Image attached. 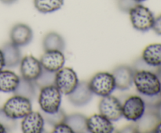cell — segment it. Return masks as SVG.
<instances>
[{
	"label": "cell",
	"mask_w": 161,
	"mask_h": 133,
	"mask_svg": "<svg viewBox=\"0 0 161 133\" xmlns=\"http://www.w3.org/2000/svg\"><path fill=\"white\" fill-rule=\"evenodd\" d=\"M133 84L142 95H155L160 93L161 81L157 74L150 70H135Z\"/></svg>",
	"instance_id": "6da1fadb"
},
{
	"label": "cell",
	"mask_w": 161,
	"mask_h": 133,
	"mask_svg": "<svg viewBox=\"0 0 161 133\" xmlns=\"http://www.w3.org/2000/svg\"><path fill=\"white\" fill-rule=\"evenodd\" d=\"M62 93L55 84L40 89L39 95V105L44 113H54L61 108Z\"/></svg>",
	"instance_id": "7a4b0ae2"
},
{
	"label": "cell",
	"mask_w": 161,
	"mask_h": 133,
	"mask_svg": "<svg viewBox=\"0 0 161 133\" xmlns=\"http://www.w3.org/2000/svg\"><path fill=\"white\" fill-rule=\"evenodd\" d=\"M128 13L132 26L137 31H147L152 29L155 17L149 8L138 3Z\"/></svg>",
	"instance_id": "3957f363"
},
{
	"label": "cell",
	"mask_w": 161,
	"mask_h": 133,
	"mask_svg": "<svg viewBox=\"0 0 161 133\" xmlns=\"http://www.w3.org/2000/svg\"><path fill=\"white\" fill-rule=\"evenodd\" d=\"M2 109L10 118L21 119L32 111L31 100L26 97L14 95L6 100Z\"/></svg>",
	"instance_id": "277c9868"
},
{
	"label": "cell",
	"mask_w": 161,
	"mask_h": 133,
	"mask_svg": "<svg viewBox=\"0 0 161 133\" xmlns=\"http://www.w3.org/2000/svg\"><path fill=\"white\" fill-rule=\"evenodd\" d=\"M93 94L104 97L111 95L116 89L113 74L109 72H97L88 82Z\"/></svg>",
	"instance_id": "5b68a950"
},
{
	"label": "cell",
	"mask_w": 161,
	"mask_h": 133,
	"mask_svg": "<svg viewBox=\"0 0 161 133\" xmlns=\"http://www.w3.org/2000/svg\"><path fill=\"white\" fill-rule=\"evenodd\" d=\"M79 78L75 70L71 67L60 69L55 74V85L64 95H69L79 83Z\"/></svg>",
	"instance_id": "8992f818"
},
{
	"label": "cell",
	"mask_w": 161,
	"mask_h": 133,
	"mask_svg": "<svg viewBox=\"0 0 161 133\" xmlns=\"http://www.w3.org/2000/svg\"><path fill=\"white\" fill-rule=\"evenodd\" d=\"M146 108V105L142 97L131 95L122 103L123 117L127 120L135 122L142 117Z\"/></svg>",
	"instance_id": "52a82bcc"
},
{
	"label": "cell",
	"mask_w": 161,
	"mask_h": 133,
	"mask_svg": "<svg viewBox=\"0 0 161 133\" xmlns=\"http://www.w3.org/2000/svg\"><path fill=\"white\" fill-rule=\"evenodd\" d=\"M98 110L99 114L113 122L117 121L123 117L122 103L114 95H108L102 97L99 102Z\"/></svg>",
	"instance_id": "ba28073f"
},
{
	"label": "cell",
	"mask_w": 161,
	"mask_h": 133,
	"mask_svg": "<svg viewBox=\"0 0 161 133\" xmlns=\"http://www.w3.org/2000/svg\"><path fill=\"white\" fill-rule=\"evenodd\" d=\"M20 70L22 78L35 81L42 72V67L39 59L31 55H28L20 60Z\"/></svg>",
	"instance_id": "9c48e42d"
},
{
	"label": "cell",
	"mask_w": 161,
	"mask_h": 133,
	"mask_svg": "<svg viewBox=\"0 0 161 133\" xmlns=\"http://www.w3.org/2000/svg\"><path fill=\"white\" fill-rule=\"evenodd\" d=\"M116 88L120 91H125L130 89L133 84L135 70L133 67L127 65H120L113 70Z\"/></svg>",
	"instance_id": "30bf717a"
},
{
	"label": "cell",
	"mask_w": 161,
	"mask_h": 133,
	"mask_svg": "<svg viewBox=\"0 0 161 133\" xmlns=\"http://www.w3.org/2000/svg\"><path fill=\"white\" fill-rule=\"evenodd\" d=\"M42 68L49 71L54 72L62 68L65 63V57L63 52L58 50L45 51L39 59Z\"/></svg>",
	"instance_id": "8fae6325"
},
{
	"label": "cell",
	"mask_w": 161,
	"mask_h": 133,
	"mask_svg": "<svg viewBox=\"0 0 161 133\" xmlns=\"http://www.w3.org/2000/svg\"><path fill=\"white\" fill-rule=\"evenodd\" d=\"M68 98L74 106H82L89 103L93 98V92L87 81H79L75 89L68 95Z\"/></svg>",
	"instance_id": "7c38bea8"
},
{
	"label": "cell",
	"mask_w": 161,
	"mask_h": 133,
	"mask_svg": "<svg viewBox=\"0 0 161 133\" xmlns=\"http://www.w3.org/2000/svg\"><path fill=\"white\" fill-rule=\"evenodd\" d=\"M87 131L91 133H112L114 131L113 121L101 114H95L86 119Z\"/></svg>",
	"instance_id": "4fadbf2b"
},
{
	"label": "cell",
	"mask_w": 161,
	"mask_h": 133,
	"mask_svg": "<svg viewBox=\"0 0 161 133\" xmlns=\"http://www.w3.org/2000/svg\"><path fill=\"white\" fill-rule=\"evenodd\" d=\"M12 43L19 47L25 46L31 42L33 33L31 28L25 23H17L12 28L9 34Z\"/></svg>",
	"instance_id": "5bb4252c"
},
{
	"label": "cell",
	"mask_w": 161,
	"mask_h": 133,
	"mask_svg": "<svg viewBox=\"0 0 161 133\" xmlns=\"http://www.w3.org/2000/svg\"><path fill=\"white\" fill-rule=\"evenodd\" d=\"M45 120L42 114L37 111H31L21 122V130L25 133H41L44 130Z\"/></svg>",
	"instance_id": "9a60e30c"
},
{
	"label": "cell",
	"mask_w": 161,
	"mask_h": 133,
	"mask_svg": "<svg viewBox=\"0 0 161 133\" xmlns=\"http://www.w3.org/2000/svg\"><path fill=\"white\" fill-rule=\"evenodd\" d=\"M159 121L160 119L156 113L155 107L146 106L142 117L135 122L138 125L139 132H153L154 128Z\"/></svg>",
	"instance_id": "2e32d148"
},
{
	"label": "cell",
	"mask_w": 161,
	"mask_h": 133,
	"mask_svg": "<svg viewBox=\"0 0 161 133\" xmlns=\"http://www.w3.org/2000/svg\"><path fill=\"white\" fill-rule=\"evenodd\" d=\"M6 67H15L20 64L21 60V53L19 46L12 42H6L2 47Z\"/></svg>",
	"instance_id": "e0dca14e"
},
{
	"label": "cell",
	"mask_w": 161,
	"mask_h": 133,
	"mask_svg": "<svg viewBox=\"0 0 161 133\" xmlns=\"http://www.w3.org/2000/svg\"><path fill=\"white\" fill-rule=\"evenodd\" d=\"M20 77L14 71L2 70L0 71V92L14 93L20 81Z\"/></svg>",
	"instance_id": "ac0fdd59"
},
{
	"label": "cell",
	"mask_w": 161,
	"mask_h": 133,
	"mask_svg": "<svg viewBox=\"0 0 161 133\" xmlns=\"http://www.w3.org/2000/svg\"><path fill=\"white\" fill-rule=\"evenodd\" d=\"M141 58L152 67H160L161 43H153L147 45L143 50Z\"/></svg>",
	"instance_id": "d6986e66"
},
{
	"label": "cell",
	"mask_w": 161,
	"mask_h": 133,
	"mask_svg": "<svg viewBox=\"0 0 161 133\" xmlns=\"http://www.w3.org/2000/svg\"><path fill=\"white\" fill-rule=\"evenodd\" d=\"M42 45L45 51L58 50L63 52L65 48V42L61 34L52 31L46 34L45 37L43 38Z\"/></svg>",
	"instance_id": "ffe728a7"
},
{
	"label": "cell",
	"mask_w": 161,
	"mask_h": 133,
	"mask_svg": "<svg viewBox=\"0 0 161 133\" xmlns=\"http://www.w3.org/2000/svg\"><path fill=\"white\" fill-rule=\"evenodd\" d=\"M36 85L34 81H29L24 78H20V81L17 89L14 91V95L26 97L29 100H33L36 95Z\"/></svg>",
	"instance_id": "44dd1931"
},
{
	"label": "cell",
	"mask_w": 161,
	"mask_h": 133,
	"mask_svg": "<svg viewBox=\"0 0 161 133\" xmlns=\"http://www.w3.org/2000/svg\"><path fill=\"white\" fill-rule=\"evenodd\" d=\"M86 117L81 114H72L67 115L65 119V123H67L73 132H87L86 128Z\"/></svg>",
	"instance_id": "7402d4cb"
},
{
	"label": "cell",
	"mask_w": 161,
	"mask_h": 133,
	"mask_svg": "<svg viewBox=\"0 0 161 133\" xmlns=\"http://www.w3.org/2000/svg\"><path fill=\"white\" fill-rule=\"evenodd\" d=\"M64 5V0H34V6L42 13H53L61 9Z\"/></svg>",
	"instance_id": "603a6c76"
},
{
	"label": "cell",
	"mask_w": 161,
	"mask_h": 133,
	"mask_svg": "<svg viewBox=\"0 0 161 133\" xmlns=\"http://www.w3.org/2000/svg\"><path fill=\"white\" fill-rule=\"evenodd\" d=\"M55 74L54 72L49 71L42 68V72L38 77L37 79L34 81L36 87L39 89L46 87V86L52 85L55 84Z\"/></svg>",
	"instance_id": "cb8c5ba5"
},
{
	"label": "cell",
	"mask_w": 161,
	"mask_h": 133,
	"mask_svg": "<svg viewBox=\"0 0 161 133\" xmlns=\"http://www.w3.org/2000/svg\"><path fill=\"white\" fill-rule=\"evenodd\" d=\"M42 115L45 121L47 122L49 125H53V126L58 125L60 123H62V122H64L65 121L66 117H67L65 112L61 108H60L56 112L50 113V114L42 112Z\"/></svg>",
	"instance_id": "d4e9b609"
},
{
	"label": "cell",
	"mask_w": 161,
	"mask_h": 133,
	"mask_svg": "<svg viewBox=\"0 0 161 133\" xmlns=\"http://www.w3.org/2000/svg\"><path fill=\"white\" fill-rule=\"evenodd\" d=\"M0 124L3 125L6 128V131H11L16 128L17 124H16V120L10 118L8 117L4 113L3 109H0Z\"/></svg>",
	"instance_id": "484cf974"
},
{
	"label": "cell",
	"mask_w": 161,
	"mask_h": 133,
	"mask_svg": "<svg viewBox=\"0 0 161 133\" xmlns=\"http://www.w3.org/2000/svg\"><path fill=\"white\" fill-rule=\"evenodd\" d=\"M159 67H156L149 65V64H146L142 58H139V59H138L137 60H135L133 66V69L135 70H150V71L155 72L156 74H157V72H158Z\"/></svg>",
	"instance_id": "4316f807"
},
{
	"label": "cell",
	"mask_w": 161,
	"mask_h": 133,
	"mask_svg": "<svg viewBox=\"0 0 161 133\" xmlns=\"http://www.w3.org/2000/svg\"><path fill=\"white\" fill-rule=\"evenodd\" d=\"M142 99L146 103V106H151V107H156L157 105L161 102V94L159 93L155 95H142Z\"/></svg>",
	"instance_id": "83f0119b"
},
{
	"label": "cell",
	"mask_w": 161,
	"mask_h": 133,
	"mask_svg": "<svg viewBox=\"0 0 161 133\" xmlns=\"http://www.w3.org/2000/svg\"><path fill=\"white\" fill-rule=\"evenodd\" d=\"M138 4L134 0H118V7L124 12L128 13L133 6Z\"/></svg>",
	"instance_id": "f1b7e54d"
},
{
	"label": "cell",
	"mask_w": 161,
	"mask_h": 133,
	"mask_svg": "<svg viewBox=\"0 0 161 133\" xmlns=\"http://www.w3.org/2000/svg\"><path fill=\"white\" fill-rule=\"evenodd\" d=\"M53 132L54 133H74L71 127L65 122H62L53 126Z\"/></svg>",
	"instance_id": "f546056e"
},
{
	"label": "cell",
	"mask_w": 161,
	"mask_h": 133,
	"mask_svg": "<svg viewBox=\"0 0 161 133\" xmlns=\"http://www.w3.org/2000/svg\"><path fill=\"white\" fill-rule=\"evenodd\" d=\"M152 29L153 30L156 34L161 36V14L155 18Z\"/></svg>",
	"instance_id": "4dcf8cb0"
},
{
	"label": "cell",
	"mask_w": 161,
	"mask_h": 133,
	"mask_svg": "<svg viewBox=\"0 0 161 133\" xmlns=\"http://www.w3.org/2000/svg\"><path fill=\"white\" fill-rule=\"evenodd\" d=\"M119 132H139V131H138V128L136 122H135L134 124L126 126L121 131H119Z\"/></svg>",
	"instance_id": "1f68e13d"
},
{
	"label": "cell",
	"mask_w": 161,
	"mask_h": 133,
	"mask_svg": "<svg viewBox=\"0 0 161 133\" xmlns=\"http://www.w3.org/2000/svg\"><path fill=\"white\" fill-rule=\"evenodd\" d=\"M6 67L5 66V59H4V56H3V53L2 49H0V71L2 70H3V68Z\"/></svg>",
	"instance_id": "d6a6232c"
},
{
	"label": "cell",
	"mask_w": 161,
	"mask_h": 133,
	"mask_svg": "<svg viewBox=\"0 0 161 133\" xmlns=\"http://www.w3.org/2000/svg\"><path fill=\"white\" fill-rule=\"evenodd\" d=\"M155 110H156V113H157L159 119H160V120H161V102L159 103L158 105H157V106H156Z\"/></svg>",
	"instance_id": "836d02e7"
},
{
	"label": "cell",
	"mask_w": 161,
	"mask_h": 133,
	"mask_svg": "<svg viewBox=\"0 0 161 133\" xmlns=\"http://www.w3.org/2000/svg\"><path fill=\"white\" fill-rule=\"evenodd\" d=\"M153 132H157V133H161V120L158 122V124L157 125L156 128H154Z\"/></svg>",
	"instance_id": "e575fe53"
},
{
	"label": "cell",
	"mask_w": 161,
	"mask_h": 133,
	"mask_svg": "<svg viewBox=\"0 0 161 133\" xmlns=\"http://www.w3.org/2000/svg\"><path fill=\"white\" fill-rule=\"evenodd\" d=\"M2 3H5V4H12L14 2H16L17 0H0Z\"/></svg>",
	"instance_id": "d590c367"
},
{
	"label": "cell",
	"mask_w": 161,
	"mask_h": 133,
	"mask_svg": "<svg viewBox=\"0 0 161 133\" xmlns=\"http://www.w3.org/2000/svg\"><path fill=\"white\" fill-rule=\"evenodd\" d=\"M5 132H7L6 128H5L2 124H0V133H5Z\"/></svg>",
	"instance_id": "8d00e7d4"
},
{
	"label": "cell",
	"mask_w": 161,
	"mask_h": 133,
	"mask_svg": "<svg viewBox=\"0 0 161 133\" xmlns=\"http://www.w3.org/2000/svg\"><path fill=\"white\" fill-rule=\"evenodd\" d=\"M157 75H158V77L160 78V81H161V66L160 67H159V70H158V72H157Z\"/></svg>",
	"instance_id": "74e56055"
},
{
	"label": "cell",
	"mask_w": 161,
	"mask_h": 133,
	"mask_svg": "<svg viewBox=\"0 0 161 133\" xmlns=\"http://www.w3.org/2000/svg\"><path fill=\"white\" fill-rule=\"evenodd\" d=\"M134 1L136 2L137 3H143V2L146 1V0H134Z\"/></svg>",
	"instance_id": "f35d334b"
},
{
	"label": "cell",
	"mask_w": 161,
	"mask_h": 133,
	"mask_svg": "<svg viewBox=\"0 0 161 133\" xmlns=\"http://www.w3.org/2000/svg\"><path fill=\"white\" fill-rule=\"evenodd\" d=\"M160 94H161V89H160Z\"/></svg>",
	"instance_id": "ab89813d"
}]
</instances>
